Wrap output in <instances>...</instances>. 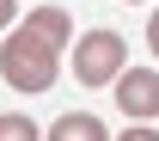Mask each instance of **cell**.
<instances>
[{
	"mask_svg": "<svg viewBox=\"0 0 159 141\" xmlns=\"http://www.w3.org/2000/svg\"><path fill=\"white\" fill-rule=\"evenodd\" d=\"M61 49H74V19L61 6H31V19H19L0 43V80L12 92H49L61 74Z\"/></svg>",
	"mask_w": 159,
	"mask_h": 141,
	"instance_id": "1",
	"label": "cell"
},
{
	"mask_svg": "<svg viewBox=\"0 0 159 141\" xmlns=\"http://www.w3.org/2000/svg\"><path fill=\"white\" fill-rule=\"evenodd\" d=\"M129 68V43L116 37V31H86L74 49V74L80 86H116V74Z\"/></svg>",
	"mask_w": 159,
	"mask_h": 141,
	"instance_id": "2",
	"label": "cell"
},
{
	"mask_svg": "<svg viewBox=\"0 0 159 141\" xmlns=\"http://www.w3.org/2000/svg\"><path fill=\"white\" fill-rule=\"evenodd\" d=\"M116 104H122V117L153 123L159 117V68H122L116 74Z\"/></svg>",
	"mask_w": 159,
	"mask_h": 141,
	"instance_id": "3",
	"label": "cell"
},
{
	"mask_svg": "<svg viewBox=\"0 0 159 141\" xmlns=\"http://www.w3.org/2000/svg\"><path fill=\"white\" fill-rule=\"evenodd\" d=\"M43 141H110V129H104L92 110H67V117H55L43 129Z\"/></svg>",
	"mask_w": 159,
	"mask_h": 141,
	"instance_id": "4",
	"label": "cell"
},
{
	"mask_svg": "<svg viewBox=\"0 0 159 141\" xmlns=\"http://www.w3.org/2000/svg\"><path fill=\"white\" fill-rule=\"evenodd\" d=\"M0 141H43V129L25 117V110H6V117H0Z\"/></svg>",
	"mask_w": 159,
	"mask_h": 141,
	"instance_id": "5",
	"label": "cell"
},
{
	"mask_svg": "<svg viewBox=\"0 0 159 141\" xmlns=\"http://www.w3.org/2000/svg\"><path fill=\"white\" fill-rule=\"evenodd\" d=\"M116 141H159V129H153V123H135V129H122Z\"/></svg>",
	"mask_w": 159,
	"mask_h": 141,
	"instance_id": "6",
	"label": "cell"
},
{
	"mask_svg": "<svg viewBox=\"0 0 159 141\" xmlns=\"http://www.w3.org/2000/svg\"><path fill=\"white\" fill-rule=\"evenodd\" d=\"M19 25V0H0V31H12Z\"/></svg>",
	"mask_w": 159,
	"mask_h": 141,
	"instance_id": "7",
	"label": "cell"
},
{
	"mask_svg": "<svg viewBox=\"0 0 159 141\" xmlns=\"http://www.w3.org/2000/svg\"><path fill=\"white\" fill-rule=\"evenodd\" d=\"M147 49H153V55H159V12H153V19H147Z\"/></svg>",
	"mask_w": 159,
	"mask_h": 141,
	"instance_id": "8",
	"label": "cell"
},
{
	"mask_svg": "<svg viewBox=\"0 0 159 141\" xmlns=\"http://www.w3.org/2000/svg\"><path fill=\"white\" fill-rule=\"evenodd\" d=\"M129 6H135V0H129Z\"/></svg>",
	"mask_w": 159,
	"mask_h": 141,
	"instance_id": "9",
	"label": "cell"
}]
</instances>
